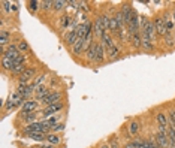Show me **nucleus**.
<instances>
[{
    "label": "nucleus",
    "mask_w": 175,
    "mask_h": 148,
    "mask_svg": "<svg viewBox=\"0 0 175 148\" xmlns=\"http://www.w3.org/2000/svg\"><path fill=\"white\" fill-rule=\"evenodd\" d=\"M63 108H64V103L60 102V103H56V105H51V106H45V109H44L41 114H42V117H44L45 120H48V118L54 117L58 111H61Z\"/></svg>",
    "instance_id": "nucleus-1"
},
{
    "label": "nucleus",
    "mask_w": 175,
    "mask_h": 148,
    "mask_svg": "<svg viewBox=\"0 0 175 148\" xmlns=\"http://www.w3.org/2000/svg\"><path fill=\"white\" fill-rule=\"evenodd\" d=\"M36 75V69L35 68H27L24 70V73L18 78V85H29V81L32 80Z\"/></svg>",
    "instance_id": "nucleus-2"
},
{
    "label": "nucleus",
    "mask_w": 175,
    "mask_h": 148,
    "mask_svg": "<svg viewBox=\"0 0 175 148\" xmlns=\"http://www.w3.org/2000/svg\"><path fill=\"white\" fill-rule=\"evenodd\" d=\"M156 142L159 148H169V136L168 132H157L156 133Z\"/></svg>",
    "instance_id": "nucleus-3"
},
{
    "label": "nucleus",
    "mask_w": 175,
    "mask_h": 148,
    "mask_svg": "<svg viewBox=\"0 0 175 148\" xmlns=\"http://www.w3.org/2000/svg\"><path fill=\"white\" fill-rule=\"evenodd\" d=\"M37 106H39L37 100L29 99V100H25V102H24V105L21 106V112H23V114H30V112H36Z\"/></svg>",
    "instance_id": "nucleus-4"
},
{
    "label": "nucleus",
    "mask_w": 175,
    "mask_h": 148,
    "mask_svg": "<svg viewBox=\"0 0 175 148\" xmlns=\"http://www.w3.org/2000/svg\"><path fill=\"white\" fill-rule=\"evenodd\" d=\"M154 27H156V32H157V34H160V36H166L168 34V32H166V27H165V21L162 17H157V18H154Z\"/></svg>",
    "instance_id": "nucleus-5"
},
{
    "label": "nucleus",
    "mask_w": 175,
    "mask_h": 148,
    "mask_svg": "<svg viewBox=\"0 0 175 148\" xmlns=\"http://www.w3.org/2000/svg\"><path fill=\"white\" fill-rule=\"evenodd\" d=\"M20 56H21V53H20L18 46H15V45H9L6 48L5 54H3V57H8V58H11V60H17Z\"/></svg>",
    "instance_id": "nucleus-6"
},
{
    "label": "nucleus",
    "mask_w": 175,
    "mask_h": 148,
    "mask_svg": "<svg viewBox=\"0 0 175 148\" xmlns=\"http://www.w3.org/2000/svg\"><path fill=\"white\" fill-rule=\"evenodd\" d=\"M36 100H41V102H44L45 99H47L48 96L52 93V91H49V88L48 87H45V85H41V87H37L36 88Z\"/></svg>",
    "instance_id": "nucleus-7"
},
{
    "label": "nucleus",
    "mask_w": 175,
    "mask_h": 148,
    "mask_svg": "<svg viewBox=\"0 0 175 148\" xmlns=\"http://www.w3.org/2000/svg\"><path fill=\"white\" fill-rule=\"evenodd\" d=\"M60 99H61V93H58V91H52V93H51V94H49L42 103H44L45 106H51V105L60 103Z\"/></svg>",
    "instance_id": "nucleus-8"
},
{
    "label": "nucleus",
    "mask_w": 175,
    "mask_h": 148,
    "mask_svg": "<svg viewBox=\"0 0 175 148\" xmlns=\"http://www.w3.org/2000/svg\"><path fill=\"white\" fill-rule=\"evenodd\" d=\"M93 29H94V30H93V34H94V36H100V37H102V34L106 32L105 27H103V23H102V15L96 18Z\"/></svg>",
    "instance_id": "nucleus-9"
},
{
    "label": "nucleus",
    "mask_w": 175,
    "mask_h": 148,
    "mask_svg": "<svg viewBox=\"0 0 175 148\" xmlns=\"http://www.w3.org/2000/svg\"><path fill=\"white\" fill-rule=\"evenodd\" d=\"M87 49V44H85V39H80L78 37V41L75 42V45L72 46V51H73V54L75 56H80L81 53H84Z\"/></svg>",
    "instance_id": "nucleus-10"
},
{
    "label": "nucleus",
    "mask_w": 175,
    "mask_h": 148,
    "mask_svg": "<svg viewBox=\"0 0 175 148\" xmlns=\"http://www.w3.org/2000/svg\"><path fill=\"white\" fill-rule=\"evenodd\" d=\"M76 41H78V33H76V29H70L69 32L64 34V42H66L68 45L73 46Z\"/></svg>",
    "instance_id": "nucleus-11"
},
{
    "label": "nucleus",
    "mask_w": 175,
    "mask_h": 148,
    "mask_svg": "<svg viewBox=\"0 0 175 148\" xmlns=\"http://www.w3.org/2000/svg\"><path fill=\"white\" fill-rule=\"evenodd\" d=\"M103 60H105V46L100 42H96V60L94 61L103 63Z\"/></svg>",
    "instance_id": "nucleus-12"
},
{
    "label": "nucleus",
    "mask_w": 175,
    "mask_h": 148,
    "mask_svg": "<svg viewBox=\"0 0 175 148\" xmlns=\"http://www.w3.org/2000/svg\"><path fill=\"white\" fill-rule=\"evenodd\" d=\"M100 44L105 46L106 49H109L111 46L115 45V44H114V39H112V37L108 34V32H105V33L102 34V37H100Z\"/></svg>",
    "instance_id": "nucleus-13"
},
{
    "label": "nucleus",
    "mask_w": 175,
    "mask_h": 148,
    "mask_svg": "<svg viewBox=\"0 0 175 148\" xmlns=\"http://www.w3.org/2000/svg\"><path fill=\"white\" fill-rule=\"evenodd\" d=\"M85 58L88 61H94L96 60V42H93L91 45L85 49Z\"/></svg>",
    "instance_id": "nucleus-14"
},
{
    "label": "nucleus",
    "mask_w": 175,
    "mask_h": 148,
    "mask_svg": "<svg viewBox=\"0 0 175 148\" xmlns=\"http://www.w3.org/2000/svg\"><path fill=\"white\" fill-rule=\"evenodd\" d=\"M20 118H23V121H25L27 124H32V123H36L37 114H36V112H30V114H23V112H20Z\"/></svg>",
    "instance_id": "nucleus-15"
},
{
    "label": "nucleus",
    "mask_w": 175,
    "mask_h": 148,
    "mask_svg": "<svg viewBox=\"0 0 175 148\" xmlns=\"http://www.w3.org/2000/svg\"><path fill=\"white\" fill-rule=\"evenodd\" d=\"M163 21H165V27H166V32H168V34H172V32H174V27H175L174 20H172L171 17L165 15V17H163Z\"/></svg>",
    "instance_id": "nucleus-16"
},
{
    "label": "nucleus",
    "mask_w": 175,
    "mask_h": 148,
    "mask_svg": "<svg viewBox=\"0 0 175 148\" xmlns=\"http://www.w3.org/2000/svg\"><path fill=\"white\" fill-rule=\"evenodd\" d=\"M2 66H3V69L5 70H14V68H15V60H11V58L8 57H3L2 58Z\"/></svg>",
    "instance_id": "nucleus-17"
},
{
    "label": "nucleus",
    "mask_w": 175,
    "mask_h": 148,
    "mask_svg": "<svg viewBox=\"0 0 175 148\" xmlns=\"http://www.w3.org/2000/svg\"><path fill=\"white\" fill-rule=\"evenodd\" d=\"M168 136H169V148H175V127H168Z\"/></svg>",
    "instance_id": "nucleus-18"
},
{
    "label": "nucleus",
    "mask_w": 175,
    "mask_h": 148,
    "mask_svg": "<svg viewBox=\"0 0 175 148\" xmlns=\"http://www.w3.org/2000/svg\"><path fill=\"white\" fill-rule=\"evenodd\" d=\"M157 123H159V126L168 127V124H169V118H168V115L165 114V112H159V114H157Z\"/></svg>",
    "instance_id": "nucleus-19"
},
{
    "label": "nucleus",
    "mask_w": 175,
    "mask_h": 148,
    "mask_svg": "<svg viewBox=\"0 0 175 148\" xmlns=\"http://www.w3.org/2000/svg\"><path fill=\"white\" fill-rule=\"evenodd\" d=\"M130 42H132V45L135 46V48H141L142 46V36L139 33L130 36Z\"/></svg>",
    "instance_id": "nucleus-20"
},
{
    "label": "nucleus",
    "mask_w": 175,
    "mask_h": 148,
    "mask_svg": "<svg viewBox=\"0 0 175 148\" xmlns=\"http://www.w3.org/2000/svg\"><path fill=\"white\" fill-rule=\"evenodd\" d=\"M9 32H6V30H2L0 32V45L5 48V45H8L9 44Z\"/></svg>",
    "instance_id": "nucleus-21"
},
{
    "label": "nucleus",
    "mask_w": 175,
    "mask_h": 148,
    "mask_svg": "<svg viewBox=\"0 0 175 148\" xmlns=\"http://www.w3.org/2000/svg\"><path fill=\"white\" fill-rule=\"evenodd\" d=\"M142 48H144V49H147V51H153V49H154V44H153L151 39H148V37L142 36Z\"/></svg>",
    "instance_id": "nucleus-22"
},
{
    "label": "nucleus",
    "mask_w": 175,
    "mask_h": 148,
    "mask_svg": "<svg viewBox=\"0 0 175 148\" xmlns=\"http://www.w3.org/2000/svg\"><path fill=\"white\" fill-rule=\"evenodd\" d=\"M118 53H120V48H118L117 45L111 46L109 49H106V54H108V57L111 58V60H115L117 56H118Z\"/></svg>",
    "instance_id": "nucleus-23"
},
{
    "label": "nucleus",
    "mask_w": 175,
    "mask_h": 148,
    "mask_svg": "<svg viewBox=\"0 0 175 148\" xmlns=\"http://www.w3.org/2000/svg\"><path fill=\"white\" fill-rule=\"evenodd\" d=\"M47 142L52 144V145L60 144V136H58V133H48L47 135Z\"/></svg>",
    "instance_id": "nucleus-24"
},
{
    "label": "nucleus",
    "mask_w": 175,
    "mask_h": 148,
    "mask_svg": "<svg viewBox=\"0 0 175 148\" xmlns=\"http://www.w3.org/2000/svg\"><path fill=\"white\" fill-rule=\"evenodd\" d=\"M25 136L29 139H33V141H45L47 139V133H29Z\"/></svg>",
    "instance_id": "nucleus-25"
},
{
    "label": "nucleus",
    "mask_w": 175,
    "mask_h": 148,
    "mask_svg": "<svg viewBox=\"0 0 175 148\" xmlns=\"http://www.w3.org/2000/svg\"><path fill=\"white\" fill-rule=\"evenodd\" d=\"M138 130H139V123H138V121H132V123L129 124V133H130V135H136Z\"/></svg>",
    "instance_id": "nucleus-26"
},
{
    "label": "nucleus",
    "mask_w": 175,
    "mask_h": 148,
    "mask_svg": "<svg viewBox=\"0 0 175 148\" xmlns=\"http://www.w3.org/2000/svg\"><path fill=\"white\" fill-rule=\"evenodd\" d=\"M25 69H27V68H25V64H15V68H14V70H12V73H14V75L21 76Z\"/></svg>",
    "instance_id": "nucleus-27"
},
{
    "label": "nucleus",
    "mask_w": 175,
    "mask_h": 148,
    "mask_svg": "<svg viewBox=\"0 0 175 148\" xmlns=\"http://www.w3.org/2000/svg\"><path fill=\"white\" fill-rule=\"evenodd\" d=\"M45 80H47V73H42V75H39V76H37V78H36L32 84H33L36 88H37V87H41V85H42V82H44Z\"/></svg>",
    "instance_id": "nucleus-28"
},
{
    "label": "nucleus",
    "mask_w": 175,
    "mask_h": 148,
    "mask_svg": "<svg viewBox=\"0 0 175 148\" xmlns=\"http://www.w3.org/2000/svg\"><path fill=\"white\" fill-rule=\"evenodd\" d=\"M165 45L169 46V48H172V46L175 45V37L172 34H166V36H165Z\"/></svg>",
    "instance_id": "nucleus-29"
},
{
    "label": "nucleus",
    "mask_w": 175,
    "mask_h": 148,
    "mask_svg": "<svg viewBox=\"0 0 175 148\" xmlns=\"http://www.w3.org/2000/svg\"><path fill=\"white\" fill-rule=\"evenodd\" d=\"M64 5H68V2H63V0H58V2H54V11H63L64 9Z\"/></svg>",
    "instance_id": "nucleus-30"
},
{
    "label": "nucleus",
    "mask_w": 175,
    "mask_h": 148,
    "mask_svg": "<svg viewBox=\"0 0 175 148\" xmlns=\"http://www.w3.org/2000/svg\"><path fill=\"white\" fill-rule=\"evenodd\" d=\"M41 8L44 9V11H49V9H52L54 8V2H51V0H47V2H41Z\"/></svg>",
    "instance_id": "nucleus-31"
},
{
    "label": "nucleus",
    "mask_w": 175,
    "mask_h": 148,
    "mask_svg": "<svg viewBox=\"0 0 175 148\" xmlns=\"http://www.w3.org/2000/svg\"><path fill=\"white\" fill-rule=\"evenodd\" d=\"M18 49H20V53H27L30 48H29V44L25 42V41H20V44H18Z\"/></svg>",
    "instance_id": "nucleus-32"
},
{
    "label": "nucleus",
    "mask_w": 175,
    "mask_h": 148,
    "mask_svg": "<svg viewBox=\"0 0 175 148\" xmlns=\"http://www.w3.org/2000/svg\"><path fill=\"white\" fill-rule=\"evenodd\" d=\"M63 129H64V124H63V123H58V124L51 127V133H58V132H61Z\"/></svg>",
    "instance_id": "nucleus-33"
},
{
    "label": "nucleus",
    "mask_w": 175,
    "mask_h": 148,
    "mask_svg": "<svg viewBox=\"0 0 175 148\" xmlns=\"http://www.w3.org/2000/svg\"><path fill=\"white\" fill-rule=\"evenodd\" d=\"M109 21H111V18L108 15H102V23H103V27H105L106 32L109 30Z\"/></svg>",
    "instance_id": "nucleus-34"
},
{
    "label": "nucleus",
    "mask_w": 175,
    "mask_h": 148,
    "mask_svg": "<svg viewBox=\"0 0 175 148\" xmlns=\"http://www.w3.org/2000/svg\"><path fill=\"white\" fill-rule=\"evenodd\" d=\"M29 5H30V11H37V9H39V5H41V2L32 0V2H29Z\"/></svg>",
    "instance_id": "nucleus-35"
},
{
    "label": "nucleus",
    "mask_w": 175,
    "mask_h": 148,
    "mask_svg": "<svg viewBox=\"0 0 175 148\" xmlns=\"http://www.w3.org/2000/svg\"><path fill=\"white\" fill-rule=\"evenodd\" d=\"M69 21H70V18L68 17V15H64V17L61 18V24H60V27H61V29H68V24H69Z\"/></svg>",
    "instance_id": "nucleus-36"
},
{
    "label": "nucleus",
    "mask_w": 175,
    "mask_h": 148,
    "mask_svg": "<svg viewBox=\"0 0 175 148\" xmlns=\"http://www.w3.org/2000/svg\"><path fill=\"white\" fill-rule=\"evenodd\" d=\"M58 120H60V118H58L57 115H54V117H51V118H48L47 121H48V124H49V126H51V127H52V126L58 124Z\"/></svg>",
    "instance_id": "nucleus-37"
},
{
    "label": "nucleus",
    "mask_w": 175,
    "mask_h": 148,
    "mask_svg": "<svg viewBox=\"0 0 175 148\" xmlns=\"http://www.w3.org/2000/svg\"><path fill=\"white\" fill-rule=\"evenodd\" d=\"M2 5H3V11H6V12L12 11V3L11 2H2Z\"/></svg>",
    "instance_id": "nucleus-38"
},
{
    "label": "nucleus",
    "mask_w": 175,
    "mask_h": 148,
    "mask_svg": "<svg viewBox=\"0 0 175 148\" xmlns=\"http://www.w3.org/2000/svg\"><path fill=\"white\" fill-rule=\"evenodd\" d=\"M168 118H169V124H171V126H174V127H175V109H174V111H171V112H169V115H168Z\"/></svg>",
    "instance_id": "nucleus-39"
},
{
    "label": "nucleus",
    "mask_w": 175,
    "mask_h": 148,
    "mask_svg": "<svg viewBox=\"0 0 175 148\" xmlns=\"http://www.w3.org/2000/svg\"><path fill=\"white\" fill-rule=\"evenodd\" d=\"M109 147H111V148H118V142H117V139H115V138H112V141H111Z\"/></svg>",
    "instance_id": "nucleus-40"
},
{
    "label": "nucleus",
    "mask_w": 175,
    "mask_h": 148,
    "mask_svg": "<svg viewBox=\"0 0 175 148\" xmlns=\"http://www.w3.org/2000/svg\"><path fill=\"white\" fill-rule=\"evenodd\" d=\"M126 148H135V144H133V142H130V144L126 145Z\"/></svg>",
    "instance_id": "nucleus-41"
},
{
    "label": "nucleus",
    "mask_w": 175,
    "mask_h": 148,
    "mask_svg": "<svg viewBox=\"0 0 175 148\" xmlns=\"http://www.w3.org/2000/svg\"><path fill=\"white\" fill-rule=\"evenodd\" d=\"M100 148H111L108 144H103V145H100Z\"/></svg>",
    "instance_id": "nucleus-42"
}]
</instances>
